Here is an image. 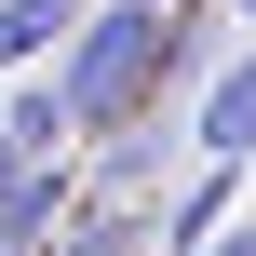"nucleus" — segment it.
<instances>
[{
    "label": "nucleus",
    "instance_id": "nucleus-6",
    "mask_svg": "<svg viewBox=\"0 0 256 256\" xmlns=\"http://www.w3.org/2000/svg\"><path fill=\"white\" fill-rule=\"evenodd\" d=\"M81 14H94V0H0V81L54 68V54L81 40Z\"/></svg>",
    "mask_w": 256,
    "mask_h": 256
},
{
    "label": "nucleus",
    "instance_id": "nucleus-1",
    "mask_svg": "<svg viewBox=\"0 0 256 256\" xmlns=\"http://www.w3.org/2000/svg\"><path fill=\"white\" fill-rule=\"evenodd\" d=\"M54 81H68V108H81V148H94V135H122V122H148V108L202 94V14L94 0V14H81V40L54 54Z\"/></svg>",
    "mask_w": 256,
    "mask_h": 256
},
{
    "label": "nucleus",
    "instance_id": "nucleus-3",
    "mask_svg": "<svg viewBox=\"0 0 256 256\" xmlns=\"http://www.w3.org/2000/svg\"><path fill=\"white\" fill-rule=\"evenodd\" d=\"M243 176H256V162H202V148H189V176L148 202V256H202L230 216H243Z\"/></svg>",
    "mask_w": 256,
    "mask_h": 256
},
{
    "label": "nucleus",
    "instance_id": "nucleus-8",
    "mask_svg": "<svg viewBox=\"0 0 256 256\" xmlns=\"http://www.w3.org/2000/svg\"><path fill=\"white\" fill-rule=\"evenodd\" d=\"M202 256H256V216H230V230H216V243H202Z\"/></svg>",
    "mask_w": 256,
    "mask_h": 256
},
{
    "label": "nucleus",
    "instance_id": "nucleus-7",
    "mask_svg": "<svg viewBox=\"0 0 256 256\" xmlns=\"http://www.w3.org/2000/svg\"><path fill=\"white\" fill-rule=\"evenodd\" d=\"M40 256H148V202H81Z\"/></svg>",
    "mask_w": 256,
    "mask_h": 256
},
{
    "label": "nucleus",
    "instance_id": "nucleus-9",
    "mask_svg": "<svg viewBox=\"0 0 256 256\" xmlns=\"http://www.w3.org/2000/svg\"><path fill=\"white\" fill-rule=\"evenodd\" d=\"M216 14H243V27H256V0H216Z\"/></svg>",
    "mask_w": 256,
    "mask_h": 256
},
{
    "label": "nucleus",
    "instance_id": "nucleus-5",
    "mask_svg": "<svg viewBox=\"0 0 256 256\" xmlns=\"http://www.w3.org/2000/svg\"><path fill=\"white\" fill-rule=\"evenodd\" d=\"M0 135H14V162H81V108H68V81H54V68L0 81Z\"/></svg>",
    "mask_w": 256,
    "mask_h": 256
},
{
    "label": "nucleus",
    "instance_id": "nucleus-4",
    "mask_svg": "<svg viewBox=\"0 0 256 256\" xmlns=\"http://www.w3.org/2000/svg\"><path fill=\"white\" fill-rule=\"evenodd\" d=\"M189 148H202V162H256V40L202 68V94H189Z\"/></svg>",
    "mask_w": 256,
    "mask_h": 256
},
{
    "label": "nucleus",
    "instance_id": "nucleus-10",
    "mask_svg": "<svg viewBox=\"0 0 256 256\" xmlns=\"http://www.w3.org/2000/svg\"><path fill=\"white\" fill-rule=\"evenodd\" d=\"M162 14H202V0H162Z\"/></svg>",
    "mask_w": 256,
    "mask_h": 256
},
{
    "label": "nucleus",
    "instance_id": "nucleus-11",
    "mask_svg": "<svg viewBox=\"0 0 256 256\" xmlns=\"http://www.w3.org/2000/svg\"><path fill=\"white\" fill-rule=\"evenodd\" d=\"M0 256H27V243H0Z\"/></svg>",
    "mask_w": 256,
    "mask_h": 256
},
{
    "label": "nucleus",
    "instance_id": "nucleus-2",
    "mask_svg": "<svg viewBox=\"0 0 256 256\" xmlns=\"http://www.w3.org/2000/svg\"><path fill=\"white\" fill-rule=\"evenodd\" d=\"M176 176H189V122L176 108H148V122H122V135L81 148V202H162Z\"/></svg>",
    "mask_w": 256,
    "mask_h": 256
}]
</instances>
